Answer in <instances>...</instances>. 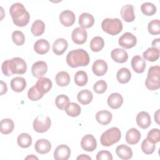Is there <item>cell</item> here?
<instances>
[{
	"mask_svg": "<svg viewBox=\"0 0 160 160\" xmlns=\"http://www.w3.org/2000/svg\"><path fill=\"white\" fill-rule=\"evenodd\" d=\"M2 73L6 76L14 74H23L26 72L27 64L26 61L19 57H15L10 60L4 61L1 66Z\"/></svg>",
	"mask_w": 160,
	"mask_h": 160,
	"instance_id": "1",
	"label": "cell"
},
{
	"mask_svg": "<svg viewBox=\"0 0 160 160\" xmlns=\"http://www.w3.org/2000/svg\"><path fill=\"white\" fill-rule=\"evenodd\" d=\"M9 13L14 24L17 26H25L29 21L30 15L24 5L20 2L12 4L9 8Z\"/></svg>",
	"mask_w": 160,
	"mask_h": 160,
	"instance_id": "2",
	"label": "cell"
},
{
	"mask_svg": "<svg viewBox=\"0 0 160 160\" xmlns=\"http://www.w3.org/2000/svg\"><path fill=\"white\" fill-rule=\"evenodd\" d=\"M66 62L69 66L77 68L86 66L89 62L88 53L83 49H77L71 51L66 56Z\"/></svg>",
	"mask_w": 160,
	"mask_h": 160,
	"instance_id": "3",
	"label": "cell"
},
{
	"mask_svg": "<svg viewBox=\"0 0 160 160\" xmlns=\"http://www.w3.org/2000/svg\"><path fill=\"white\" fill-rule=\"evenodd\" d=\"M145 84L146 88L151 91H155L160 88V68L159 66H154L149 68Z\"/></svg>",
	"mask_w": 160,
	"mask_h": 160,
	"instance_id": "4",
	"label": "cell"
},
{
	"mask_svg": "<svg viewBox=\"0 0 160 160\" xmlns=\"http://www.w3.org/2000/svg\"><path fill=\"white\" fill-rule=\"evenodd\" d=\"M121 137L119 128L112 127L104 131L100 138V142L103 146H110L118 142Z\"/></svg>",
	"mask_w": 160,
	"mask_h": 160,
	"instance_id": "5",
	"label": "cell"
},
{
	"mask_svg": "<svg viewBox=\"0 0 160 160\" xmlns=\"http://www.w3.org/2000/svg\"><path fill=\"white\" fill-rule=\"evenodd\" d=\"M122 23L118 18H106L101 23L102 30L112 36L118 34L122 31Z\"/></svg>",
	"mask_w": 160,
	"mask_h": 160,
	"instance_id": "6",
	"label": "cell"
},
{
	"mask_svg": "<svg viewBox=\"0 0 160 160\" xmlns=\"http://www.w3.org/2000/svg\"><path fill=\"white\" fill-rule=\"evenodd\" d=\"M51 121L49 117L39 115L33 121L34 130L39 133L46 132L51 127Z\"/></svg>",
	"mask_w": 160,
	"mask_h": 160,
	"instance_id": "7",
	"label": "cell"
},
{
	"mask_svg": "<svg viewBox=\"0 0 160 160\" xmlns=\"http://www.w3.org/2000/svg\"><path fill=\"white\" fill-rule=\"evenodd\" d=\"M118 42L121 47L125 49H130L136 46L137 39L132 33L126 32L119 38Z\"/></svg>",
	"mask_w": 160,
	"mask_h": 160,
	"instance_id": "8",
	"label": "cell"
},
{
	"mask_svg": "<svg viewBox=\"0 0 160 160\" xmlns=\"http://www.w3.org/2000/svg\"><path fill=\"white\" fill-rule=\"evenodd\" d=\"M81 148L88 152L94 151L97 147V142L92 134H86L83 136L81 141Z\"/></svg>",
	"mask_w": 160,
	"mask_h": 160,
	"instance_id": "9",
	"label": "cell"
},
{
	"mask_svg": "<svg viewBox=\"0 0 160 160\" xmlns=\"http://www.w3.org/2000/svg\"><path fill=\"white\" fill-rule=\"evenodd\" d=\"M48 71V65L45 61H39L35 62L31 68V72L34 77L40 78L42 77Z\"/></svg>",
	"mask_w": 160,
	"mask_h": 160,
	"instance_id": "10",
	"label": "cell"
},
{
	"mask_svg": "<svg viewBox=\"0 0 160 160\" xmlns=\"http://www.w3.org/2000/svg\"><path fill=\"white\" fill-rule=\"evenodd\" d=\"M71 38L72 41L75 44H82L86 41L88 33L85 29L81 27H78L72 31Z\"/></svg>",
	"mask_w": 160,
	"mask_h": 160,
	"instance_id": "11",
	"label": "cell"
},
{
	"mask_svg": "<svg viewBox=\"0 0 160 160\" xmlns=\"http://www.w3.org/2000/svg\"><path fill=\"white\" fill-rule=\"evenodd\" d=\"M70 148L66 144L59 145L54 152V158L56 160H67L70 157Z\"/></svg>",
	"mask_w": 160,
	"mask_h": 160,
	"instance_id": "12",
	"label": "cell"
},
{
	"mask_svg": "<svg viewBox=\"0 0 160 160\" xmlns=\"http://www.w3.org/2000/svg\"><path fill=\"white\" fill-rule=\"evenodd\" d=\"M59 21L61 23L66 27L72 26L75 22V14L70 10H64L59 15Z\"/></svg>",
	"mask_w": 160,
	"mask_h": 160,
	"instance_id": "13",
	"label": "cell"
},
{
	"mask_svg": "<svg viewBox=\"0 0 160 160\" xmlns=\"http://www.w3.org/2000/svg\"><path fill=\"white\" fill-rule=\"evenodd\" d=\"M134 9V6L130 4H126L121 8L120 13L122 18L124 21L130 22H132L135 19Z\"/></svg>",
	"mask_w": 160,
	"mask_h": 160,
	"instance_id": "14",
	"label": "cell"
},
{
	"mask_svg": "<svg viewBox=\"0 0 160 160\" xmlns=\"http://www.w3.org/2000/svg\"><path fill=\"white\" fill-rule=\"evenodd\" d=\"M52 85V82L49 78L41 77L39 78L34 86L39 92L44 95V94H46L50 91Z\"/></svg>",
	"mask_w": 160,
	"mask_h": 160,
	"instance_id": "15",
	"label": "cell"
},
{
	"mask_svg": "<svg viewBox=\"0 0 160 160\" xmlns=\"http://www.w3.org/2000/svg\"><path fill=\"white\" fill-rule=\"evenodd\" d=\"M108 64L106 62L102 59L96 60L92 64V70L93 73L98 76L104 75L108 71Z\"/></svg>",
	"mask_w": 160,
	"mask_h": 160,
	"instance_id": "16",
	"label": "cell"
},
{
	"mask_svg": "<svg viewBox=\"0 0 160 160\" xmlns=\"http://www.w3.org/2000/svg\"><path fill=\"white\" fill-rule=\"evenodd\" d=\"M136 120L138 126L142 129L148 128L151 123L150 115L145 111L139 112L136 116Z\"/></svg>",
	"mask_w": 160,
	"mask_h": 160,
	"instance_id": "17",
	"label": "cell"
},
{
	"mask_svg": "<svg viewBox=\"0 0 160 160\" xmlns=\"http://www.w3.org/2000/svg\"><path fill=\"white\" fill-rule=\"evenodd\" d=\"M111 58L116 62L124 63L128 59V54L126 50L120 48L114 49L111 52Z\"/></svg>",
	"mask_w": 160,
	"mask_h": 160,
	"instance_id": "18",
	"label": "cell"
},
{
	"mask_svg": "<svg viewBox=\"0 0 160 160\" xmlns=\"http://www.w3.org/2000/svg\"><path fill=\"white\" fill-rule=\"evenodd\" d=\"M68 47V41L64 38H58L52 44V51L56 55L62 54Z\"/></svg>",
	"mask_w": 160,
	"mask_h": 160,
	"instance_id": "19",
	"label": "cell"
},
{
	"mask_svg": "<svg viewBox=\"0 0 160 160\" xmlns=\"http://www.w3.org/2000/svg\"><path fill=\"white\" fill-rule=\"evenodd\" d=\"M131 64L132 69L137 73H142L145 70L146 61L139 55L133 56Z\"/></svg>",
	"mask_w": 160,
	"mask_h": 160,
	"instance_id": "20",
	"label": "cell"
},
{
	"mask_svg": "<svg viewBox=\"0 0 160 160\" xmlns=\"http://www.w3.org/2000/svg\"><path fill=\"white\" fill-rule=\"evenodd\" d=\"M34 148L36 152L41 154H44L49 152L51 149V142L46 139H41L38 140L35 144Z\"/></svg>",
	"mask_w": 160,
	"mask_h": 160,
	"instance_id": "21",
	"label": "cell"
},
{
	"mask_svg": "<svg viewBox=\"0 0 160 160\" xmlns=\"http://www.w3.org/2000/svg\"><path fill=\"white\" fill-rule=\"evenodd\" d=\"M94 23L93 16L88 12L82 13L79 17V24L81 28L87 29L92 27Z\"/></svg>",
	"mask_w": 160,
	"mask_h": 160,
	"instance_id": "22",
	"label": "cell"
},
{
	"mask_svg": "<svg viewBox=\"0 0 160 160\" xmlns=\"http://www.w3.org/2000/svg\"><path fill=\"white\" fill-rule=\"evenodd\" d=\"M123 102L122 96L118 92L112 93L108 98V106L114 109L119 108Z\"/></svg>",
	"mask_w": 160,
	"mask_h": 160,
	"instance_id": "23",
	"label": "cell"
},
{
	"mask_svg": "<svg viewBox=\"0 0 160 160\" xmlns=\"http://www.w3.org/2000/svg\"><path fill=\"white\" fill-rule=\"evenodd\" d=\"M116 153L118 156L123 160L129 159L132 157L131 148L125 144H121L116 149Z\"/></svg>",
	"mask_w": 160,
	"mask_h": 160,
	"instance_id": "24",
	"label": "cell"
},
{
	"mask_svg": "<svg viewBox=\"0 0 160 160\" xmlns=\"http://www.w3.org/2000/svg\"><path fill=\"white\" fill-rule=\"evenodd\" d=\"M26 87V81L24 78L17 76L11 81V88L12 91L16 92H22Z\"/></svg>",
	"mask_w": 160,
	"mask_h": 160,
	"instance_id": "25",
	"label": "cell"
},
{
	"mask_svg": "<svg viewBox=\"0 0 160 160\" xmlns=\"http://www.w3.org/2000/svg\"><path fill=\"white\" fill-rule=\"evenodd\" d=\"M141 139V133L136 128L129 129L126 134V141L129 144H137Z\"/></svg>",
	"mask_w": 160,
	"mask_h": 160,
	"instance_id": "26",
	"label": "cell"
},
{
	"mask_svg": "<svg viewBox=\"0 0 160 160\" xmlns=\"http://www.w3.org/2000/svg\"><path fill=\"white\" fill-rule=\"evenodd\" d=\"M49 49L50 44L49 42L44 39L38 40L34 44V50L39 54H44L47 53Z\"/></svg>",
	"mask_w": 160,
	"mask_h": 160,
	"instance_id": "27",
	"label": "cell"
},
{
	"mask_svg": "<svg viewBox=\"0 0 160 160\" xmlns=\"http://www.w3.org/2000/svg\"><path fill=\"white\" fill-rule=\"evenodd\" d=\"M112 115L111 112L106 110L98 111L96 114V121L102 125L108 124L112 120Z\"/></svg>",
	"mask_w": 160,
	"mask_h": 160,
	"instance_id": "28",
	"label": "cell"
},
{
	"mask_svg": "<svg viewBox=\"0 0 160 160\" xmlns=\"http://www.w3.org/2000/svg\"><path fill=\"white\" fill-rule=\"evenodd\" d=\"M93 98L92 93L88 89H83L80 91L77 95L78 101L82 104L86 105L89 104Z\"/></svg>",
	"mask_w": 160,
	"mask_h": 160,
	"instance_id": "29",
	"label": "cell"
},
{
	"mask_svg": "<svg viewBox=\"0 0 160 160\" xmlns=\"http://www.w3.org/2000/svg\"><path fill=\"white\" fill-rule=\"evenodd\" d=\"M116 78L119 83L125 84L130 81L131 78V73L128 68H122L118 70L116 74Z\"/></svg>",
	"mask_w": 160,
	"mask_h": 160,
	"instance_id": "30",
	"label": "cell"
},
{
	"mask_svg": "<svg viewBox=\"0 0 160 160\" xmlns=\"http://www.w3.org/2000/svg\"><path fill=\"white\" fill-rule=\"evenodd\" d=\"M145 60L150 62H154L158 59L159 57V49L151 47L148 48L142 54Z\"/></svg>",
	"mask_w": 160,
	"mask_h": 160,
	"instance_id": "31",
	"label": "cell"
},
{
	"mask_svg": "<svg viewBox=\"0 0 160 160\" xmlns=\"http://www.w3.org/2000/svg\"><path fill=\"white\" fill-rule=\"evenodd\" d=\"M0 127V131L2 134H8L13 131L14 128V124L11 119L6 118L1 121Z\"/></svg>",
	"mask_w": 160,
	"mask_h": 160,
	"instance_id": "32",
	"label": "cell"
},
{
	"mask_svg": "<svg viewBox=\"0 0 160 160\" xmlns=\"http://www.w3.org/2000/svg\"><path fill=\"white\" fill-rule=\"evenodd\" d=\"M70 76L66 71L59 72L55 77V81L56 84L61 87L68 86L70 82Z\"/></svg>",
	"mask_w": 160,
	"mask_h": 160,
	"instance_id": "33",
	"label": "cell"
},
{
	"mask_svg": "<svg viewBox=\"0 0 160 160\" xmlns=\"http://www.w3.org/2000/svg\"><path fill=\"white\" fill-rule=\"evenodd\" d=\"M44 22L39 19H37L35 21H34L31 28V31L32 34L35 36H39L42 35L44 33Z\"/></svg>",
	"mask_w": 160,
	"mask_h": 160,
	"instance_id": "34",
	"label": "cell"
},
{
	"mask_svg": "<svg viewBox=\"0 0 160 160\" xmlns=\"http://www.w3.org/2000/svg\"><path fill=\"white\" fill-rule=\"evenodd\" d=\"M64 111L68 116L71 117H77L80 114L81 109L79 105H78L77 103L69 102L65 108Z\"/></svg>",
	"mask_w": 160,
	"mask_h": 160,
	"instance_id": "35",
	"label": "cell"
},
{
	"mask_svg": "<svg viewBox=\"0 0 160 160\" xmlns=\"http://www.w3.org/2000/svg\"><path fill=\"white\" fill-rule=\"evenodd\" d=\"M17 142L18 145L22 148H29L32 144L31 136L28 133H21L20 134L18 138Z\"/></svg>",
	"mask_w": 160,
	"mask_h": 160,
	"instance_id": "36",
	"label": "cell"
},
{
	"mask_svg": "<svg viewBox=\"0 0 160 160\" xmlns=\"http://www.w3.org/2000/svg\"><path fill=\"white\" fill-rule=\"evenodd\" d=\"M104 46V39L100 36H96L93 38L89 44L91 49L93 52L100 51Z\"/></svg>",
	"mask_w": 160,
	"mask_h": 160,
	"instance_id": "37",
	"label": "cell"
},
{
	"mask_svg": "<svg viewBox=\"0 0 160 160\" xmlns=\"http://www.w3.org/2000/svg\"><path fill=\"white\" fill-rule=\"evenodd\" d=\"M88 81L87 73L84 71H78L74 76V82L78 86H85Z\"/></svg>",
	"mask_w": 160,
	"mask_h": 160,
	"instance_id": "38",
	"label": "cell"
},
{
	"mask_svg": "<svg viewBox=\"0 0 160 160\" xmlns=\"http://www.w3.org/2000/svg\"><path fill=\"white\" fill-rule=\"evenodd\" d=\"M142 12L146 16H152L156 12V6L151 2H144L141 6Z\"/></svg>",
	"mask_w": 160,
	"mask_h": 160,
	"instance_id": "39",
	"label": "cell"
},
{
	"mask_svg": "<svg viewBox=\"0 0 160 160\" xmlns=\"http://www.w3.org/2000/svg\"><path fill=\"white\" fill-rule=\"evenodd\" d=\"M148 32L152 35H158L160 34V21L159 19H153L151 21L148 25Z\"/></svg>",
	"mask_w": 160,
	"mask_h": 160,
	"instance_id": "40",
	"label": "cell"
},
{
	"mask_svg": "<svg viewBox=\"0 0 160 160\" xmlns=\"http://www.w3.org/2000/svg\"><path fill=\"white\" fill-rule=\"evenodd\" d=\"M156 148L155 144L152 143L148 140L147 138L144 139L141 143V149L146 154H151L154 152Z\"/></svg>",
	"mask_w": 160,
	"mask_h": 160,
	"instance_id": "41",
	"label": "cell"
},
{
	"mask_svg": "<svg viewBox=\"0 0 160 160\" xmlns=\"http://www.w3.org/2000/svg\"><path fill=\"white\" fill-rule=\"evenodd\" d=\"M69 102V98L64 95V94H61L56 97L55 100V103L58 108H59L61 110H64L66 106Z\"/></svg>",
	"mask_w": 160,
	"mask_h": 160,
	"instance_id": "42",
	"label": "cell"
},
{
	"mask_svg": "<svg viewBox=\"0 0 160 160\" xmlns=\"http://www.w3.org/2000/svg\"><path fill=\"white\" fill-rule=\"evenodd\" d=\"M147 139L152 143L156 144L160 141V131L158 128H153L150 130L147 135Z\"/></svg>",
	"mask_w": 160,
	"mask_h": 160,
	"instance_id": "43",
	"label": "cell"
},
{
	"mask_svg": "<svg viewBox=\"0 0 160 160\" xmlns=\"http://www.w3.org/2000/svg\"><path fill=\"white\" fill-rule=\"evenodd\" d=\"M12 40L16 45H22L25 41V37L23 32L20 31H13L12 34Z\"/></svg>",
	"mask_w": 160,
	"mask_h": 160,
	"instance_id": "44",
	"label": "cell"
},
{
	"mask_svg": "<svg viewBox=\"0 0 160 160\" xmlns=\"http://www.w3.org/2000/svg\"><path fill=\"white\" fill-rule=\"evenodd\" d=\"M43 96V94L40 93L39 91L36 89L35 86H32L28 91V98L32 101H38L40 99H41Z\"/></svg>",
	"mask_w": 160,
	"mask_h": 160,
	"instance_id": "45",
	"label": "cell"
},
{
	"mask_svg": "<svg viewBox=\"0 0 160 160\" xmlns=\"http://www.w3.org/2000/svg\"><path fill=\"white\" fill-rule=\"evenodd\" d=\"M108 88L107 83L104 80H99L93 86V90L96 93L102 94L104 93Z\"/></svg>",
	"mask_w": 160,
	"mask_h": 160,
	"instance_id": "46",
	"label": "cell"
},
{
	"mask_svg": "<svg viewBox=\"0 0 160 160\" xmlns=\"http://www.w3.org/2000/svg\"><path fill=\"white\" fill-rule=\"evenodd\" d=\"M96 159L97 160H112V156L109 151L102 150L98 152L96 155Z\"/></svg>",
	"mask_w": 160,
	"mask_h": 160,
	"instance_id": "47",
	"label": "cell"
},
{
	"mask_svg": "<svg viewBox=\"0 0 160 160\" xmlns=\"http://www.w3.org/2000/svg\"><path fill=\"white\" fill-rule=\"evenodd\" d=\"M8 91V88H7V85L6 84L3 82L2 81H1V95H2L4 94H5Z\"/></svg>",
	"mask_w": 160,
	"mask_h": 160,
	"instance_id": "48",
	"label": "cell"
},
{
	"mask_svg": "<svg viewBox=\"0 0 160 160\" xmlns=\"http://www.w3.org/2000/svg\"><path fill=\"white\" fill-rule=\"evenodd\" d=\"M159 44H160V39L159 38H157V39H154L152 41V43H151L152 47L158 49H159Z\"/></svg>",
	"mask_w": 160,
	"mask_h": 160,
	"instance_id": "49",
	"label": "cell"
},
{
	"mask_svg": "<svg viewBox=\"0 0 160 160\" xmlns=\"http://www.w3.org/2000/svg\"><path fill=\"white\" fill-rule=\"evenodd\" d=\"M76 159H85V160L86 159H89V160H91V158L90 156H89L88 155H87V154H81L79 156H78Z\"/></svg>",
	"mask_w": 160,
	"mask_h": 160,
	"instance_id": "50",
	"label": "cell"
},
{
	"mask_svg": "<svg viewBox=\"0 0 160 160\" xmlns=\"http://www.w3.org/2000/svg\"><path fill=\"white\" fill-rule=\"evenodd\" d=\"M159 109H158V111L154 113V119L156 121V122L159 124Z\"/></svg>",
	"mask_w": 160,
	"mask_h": 160,
	"instance_id": "51",
	"label": "cell"
},
{
	"mask_svg": "<svg viewBox=\"0 0 160 160\" xmlns=\"http://www.w3.org/2000/svg\"><path fill=\"white\" fill-rule=\"evenodd\" d=\"M26 159H38V158L36 157V156H34L33 154H31V155H29V156H27L26 158H25Z\"/></svg>",
	"mask_w": 160,
	"mask_h": 160,
	"instance_id": "52",
	"label": "cell"
}]
</instances>
